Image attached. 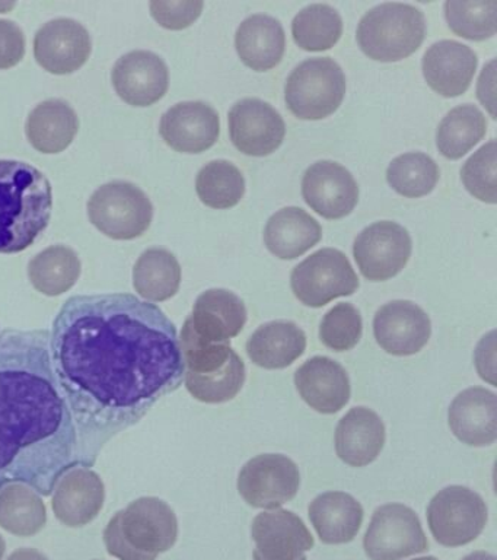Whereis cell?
Segmentation results:
<instances>
[{"label": "cell", "mask_w": 497, "mask_h": 560, "mask_svg": "<svg viewBox=\"0 0 497 560\" xmlns=\"http://www.w3.org/2000/svg\"><path fill=\"white\" fill-rule=\"evenodd\" d=\"M80 130V118L67 101L51 98L43 101L29 113L25 133L29 143L42 153L63 152L71 147Z\"/></svg>", "instance_id": "4dcf8cb0"}, {"label": "cell", "mask_w": 497, "mask_h": 560, "mask_svg": "<svg viewBox=\"0 0 497 560\" xmlns=\"http://www.w3.org/2000/svg\"><path fill=\"white\" fill-rule=\"evenodd\" d=\"M7 560H49L42 551L36 549H19L10 556Z\"/></svg>", "instance_id": "bcb514c9"}, {"label": "cell", "mask_w": 497, "mask_h": 560, "mask_svg": "<svg viewBox=\"0 0 497 560\" xmlns=\"http://www.w3.org/2000/svg\"><path fill=\"white\" fill-rule=\"evenodd\" d=\"M413 560H438L435 558V556H425V558H418V559H413Z\"/></svg>", "instance_id": "f907efd6"}, {"label": "cell", "mask_w": 497, "mask_h": 560, "mask_svg": "<svg viewBox=\"0 0 497 560\" xmlns=\"http://www.w3.org/2000/svg\"><path fill=\"white\" fill-rule=\"evenodd\" d=\"M496 140L480 148L461 170L462 183L471 196L495 205L497 201Z\"/></svg>", "instance_id": "60d3db41"}, {"label": "cell", "mask_w": 497, "mask_h": 560, "mask_svg": "<svg viewBox=\"0 0 497 560\" xmlns=\"http://www.w3.org/2000/svg\"><path fill=\"white\" fill-rule=\"evenodd\" d=\"M292 292L311 308H321L340 296H351L359 288V278L346 254L322 248L292 270Z\"/></svg>", "instance_id": "9c48e42d"}, {"label": "cell", "mask_w": 497, "mask_h": 560, "mask_svg": "<svg viewBox=\"0 0 497 560\" xmlns=\"http://www.w3.org/2000/svg\"><path fill=\"white\" fill-rule=\"evenodd\" d=\"M187 392L206 405L233 400L246 383V363L230 343L180 339Z\"/></svg>", "instance_id": "5b68a950"}, {"label": "cell", "mask_w": 497, "mask_h": 560, "mask_svg": "<svg viewBox=\"0 0 497 560\" xmlns=\"http://www.w3.org/2000/svg\"><path fill=\"white\" fill-rule=\"evenodd\" d=\"M235 47L247 68L268 72L276 68L285 55V30L276 18L256 13L238 26Z\"/></svg>", "instance_id": "4316f807"}, {"label": "cell", "mask_w": 497, "mask_h": 560, "mask_svg": "<svg viewBox=\"0 0 497 560\" xmlns=\"http://www.w3.org/2000/svg\"><path fill=\"white\" fill-rule=\"evenodd\" d=\"M47 524V511L40 494L21 483L0 490V527L19 537H33Z\"/></svg>", "instance_id": "836d02e7"}, {"label": "cell", "mask_w": 497, "mask_h": 560, "mask_svg": "<svg viewBox=\"0 0 497 560\" xmlns=\"http://www.w3.org/2000/svg\"><path fill=\"white\" fill-rule=\"evenodd\" d=\"M496 331L493 330L484 336L475 350V365L483 380L496 387L495 362H496Z\"/></svg>", "instance_id": "ee69618b"}, {"label": "cell", "mask_w": 497, "mask_h": 560, "mask_svg": "<svg viewBox=\"0 0 497 560\" xmlns=\"http://www.w3.org/2000/svg\"><path fill=\"white\" fill-rule=\"evenodd\" d=\"M374 335L387 353L412 357L429 341L431 323L426 311L414 302L391 301L375 314Z\"/></svg>", "instance_id": "ac0fdd59"}, {"label": "cell", "mask_w": 497, "mask_h": 560, "mask_svg": "<svg viewBox=\"0 0 497 560\" xmlns=\"http://www.w3.org/2000/svg\"><path fill=\"white\" fill-rule=\"evenodd\" d=\"M303 196L326 219H342L356 208L359 187L351 171L334 161H318L305 171Z\"/></svg>", "instance_id": "ffe728a7"}, {"label": "cell", "mask_w": 497, "mask_h": 560, "mask_svg": "<svg viewBox=\"0 0 497 560\" xmlns=\"http://www.w3.org/2000/svg\"><path fill=\"white\" fill-rule=\"evenodd\" d=\"M49 178L23 161L0 160V254L27 249L49 226Z\"/></svg>", "instance_id": "3957f363"}, {"label": "cell", "mask_w": 497, "mask_h": 560, "mask_svg": "<svg viewBox=\"0 0 497 560\" xmlns=\"http://www.w3.org/2000/svg\"><path fill=\"white\" fill-rule=\"evenodd\" d=\"M204 3L200 0H154L150 3L151 15L164 28L181 31L193 25L202 15Z\"/></svg>", "instance_id": "b9f144b4"}, {"label": "cell", "mask_w": 497, "mask_h": 560, "mask_svg": "<svg viewBox=\"0 0 497 560\" xmlns=\"http://www.w3.org/2000/svg\"><path fill=\"white\" fill-rule=\"evenodd\" d=\"M7 551V541L5 538L0 536V560H2L3 555H5Z\"/></svg>", "instance_id": "c3c4849f"}, {"label": "cell", "mask_w": 497, "mask_h": 560, "mask_svg": "<svg viewBox=\"0 0 497 560\" xmlns=\"http://www.w3.org/2000/svg\"><path fill=\"white\" fill-rule=\"evenodd\" d=\"M453 435L470 446H488L497 440V396L490 389L471 387L458 394L448 410Z\"/></svg>", "instance_id": "d4e9b609"}, {"label": "cell", "mask_w": 497, "mask_h": 560, "mask_svg": "<svg viewBox=\"0 0 497 560\" xmlns=\"http://www.w3.org/2000/svg\"><path fill=\"white\" fill-rule=\"evenodd\" d=\"M477 65V55L469 46L442 39L431 44L423 56V77L436 94L453 98L469 90Z\"/></svg>", "instance_id": "cb8c5ba5"}, {"label": "cell", "mask_w": 497, "mask_h": 560, "mask_svg": "<svg viewBox=\"0 0 497 560\" xmlns=\"http://www.w3.org/2000/svg\"><path fill=\"white\" fill-rule=\"evenodd\" d=\"M321 238L322 228L317 219L296 206L277 210L264 228L265 247L282 260H295Z\"/></svg>", "instance_id": "f1b7e54d"}, {"label": "cell", "mask_w": 497, "mask_h": 560, "mask_svg": "<svg viewBox=\"0 0 497 560\" xmlns=\"http://www.w3.org/2000/svg\"><path fill=\"white\" fill-rule=\"evenodd\" d=\"M50 354L90 468L113 438L134 427L185 381L177 328L130 293L69 298L56 315Z\"/></svg>", "instance_id": "6da1fadb"}, {"label": "cell", "mask_w": 497, "mask_h": 560, "mask_svg": "<svg viewBox=\"0 0 497 560\" xmlns=\"http://www.w3.org/2000/svg\"><path fill=\"white\" fill-rule=\"evenodd\" d=\"M426 515L431 536L445 547H461L474 541L488 518L484 499L474 490L458 485L436 493Z\"/></svg>", "instance_id": "30bf717a"}, {"label": "cell", "mask_w": 497, "mask_h": 560, "mask_svg": "<svg viewBox=\"0 0 497 560\" xmlns=\"http://www.w3.org/2000/svg\"><path fill=\"white\" fill-rule=\"evenodd\" d=\"M308 515L324 545H346L359 533L365 512L352 494L326 492L309 503Z\"/></svg>", "instance_id": "83f0119b"}, {"label": "cell", "mask_w": 497, "mask_h": 560, "mask_svg": "<svg viewBox=\"0 0 497 560\" xmlns=\"http://www.w3.org/2000/svg\"><path fill=\"white\" fill-rule=\"evenodd\" d=\"M103 538L119 560H156L177 542V515L163 499L139 498L113 516Z\"/></svg>", "instance_id": "277c9868"}, {"label": "cell", "mask_w": 497, "mask_h": 560, "mask_svg": "<svg viewBox=\"0 0 497 560\" xmlns=\"http://www.w3.org/2000/svg\"><path fill=\"white\" fill-rule=\"evenodd\" d=\"M386 438V424L374 410L353 407L335 429V453L347 466H369L381 454Z\"/></svg>", "instance_id": "484cf974"}, {"label": "cell", "mask_w": 497, "mask_h": 560, "mask_svg": "<svg viewBox=\"0 0 497 560\" xmlns=\"http://www.w3.org/2000/svg\"><path fill=\"white\" fill-rule=\"evenodd\" d=\"M78 467L75 422L47 330H0V490L21 483L50 497Z\"/></svg>", "instance_id": "7a4b0ae2"}, {"label": "cell", "mask_w": 497, "mask_h": 560, "mask_svg": "<svg viewBox=\"0 0 497 560\" xmlns=\"http://www.w3.org/2000/svg\"><path fill=\"white\" fill-rule=\"evenodd\" d=\"M133 284L139 295L147 301L171 300L180 291V262L168 249H146L133 267Z\"/></svg>", "instance_id": "1f68e13d"}, {"label": "cell", "mask_w": 497, "mask_h": 560, "mask_svg": "<svg viewBox=\"0 0 497 560\" xmlns=\"http://www.w3.org/2000/svg\"><path fill=\"white\" fill-rule=\"evenodd\" d=\"M496 60L493 59L484 66L482 77L478 79L477 95L484 107L488 109L490 116L496 118L495 113V82H496Z\"/></svg>", "instance_id": "f6af8a7d"}, {"label": "cell", "mask_w": 497, "mask_h": 560, "mask_svg": "<svg viewBox=\"0 0 497 560\" xmlns=\"http://www.w3.org/2000/svg\"><path fill=\"white\" fill-rule=\"evenodd\" d=\"M246 323L247 308L241 298L228 289H209L196 300L180 339L208 345L230 343Z\"/></svg>", "instance_id": "5bb4252c"}, {"label": "cell", "mask_w": 497, "mask_h": 560, "mask_svg": "<svg viewBox=\"0 0 497 560\" xmlns=\"http://www.w3.org/2000/svg\"><path fill=\"white\" fill-rule=\"evenodd\" d=\"M346 95V77L331 57L296 66L285 85L287 108L300 120H322L338 112Z\"/></svg>", "instance_id": "52a82bcc"}, {"label": "cell", "mask_w": 497, "mask_h": 560, "mask_svg": "<svg viewBox=\"0 0 497 560\" xmlns=\"http://www.w3.org/2000/svg\"><path fill=\"white\" fill-rule=\"evenodd\" d=\"M228 122L234 147L246 155L268 156L285 140L286 125L281 113L259 98L238 101L230 108Z\"/></svg>", "instance_id": "9a60e30c"}, {"label": "cell", "mask_w": 497, "mask_h": 560, "mask_svg": "<svg viewBox=\"0 0 497 560\" xmlns=\"http://www.w3.org/2000/svg\"><path fill=\"white\" fill-rule=\"evenodd\" d=\"M93 42L88 30L71 18L47 22L34 37V56L47 72L69 74L88 61Z\"/></svg>", "instance_id": "2e32d148"}, {"label": "cell", "mask_w": 497, "mask_h": 560, "mask_svg": "<svg viewBox=\"0 0 497 560\" xmlns=\"http://www.w3.org/2000/svg\"><path fill=\"white\" fill-rule=\"evenodd\" d=\"M426 37V18L409 3L388 2L366 12L357 25L356 38L369 59L391 63L407 59Z\"/></svg>", "instance_id": "8992f818"}, {"label": "cell", "mask_w": 497, "mask_h": 560, "mask_svg": "<svg viewBox=\"0 0 497 560\" xmlns=\"http://www.w3.org/2000/svg\"><path fill=\"white\" fill-rule=\"evenodd\" d=\"M412 236L400 223L375 222L356 236L353 256L370 282H386L404 269L412 256Z\"/></svg>", "instance_id": "4fadbf2b"}, {"label": "cell", "mask_w": 497, "mask_h": 560, "mask_svg": "<svg viewBox=\"0 0 497 560\" xmlns=\"http://www.w3.org/2000/svg\"><path fill=\"white\" fill-rule=\"evenodd\" d=\"M343 34L340 13L326 3L304 8L292 22V35L296 46L307 51L330 50Z\"/></svg>", "instance_id": "d590c367"}, {"label": "cell", "mask_w": 497, "mask_h": 560, "mask_svg": "<svg viewBox=\"0 0 497 560\" xmlns=\"http://www.w3.org/2000/svg\"><path fill=\"white\" fill-rule=\"evenodd\" d=\"M82 265L80 256L64 245L43 249L28 262V278L38 292L59 296L75 287Z\"/></svg>", "instance_id": "d6a6232c"}, {"label": "cell", "mask_w": 497, "mask_h": 560, "mask_svg": "<svg viewBox=\"0 0 497 560\" xmlns=\"http://www.w3.org/2000/svg\"><path fill=\"white\" fill-rule=\"evenodd\" d=\"M294 380L300 398L318 413H338L351 400V378L331 358L308 359L296 370Z\"/></svg>", "instance_id": "603a6c76"}, {"label": "cell", "mask_w": 497, "mask_h": 560, "mask_svg": "<svg viewBox=\"0 0 497 560\" xmlns=\"http://www.w3.org/2000/svg\"><path fill=\"white\" fill-rule=\"evenodd\" d=\"M462 560H496V558L495 556L487 553V551L478 550L465 556Z\"/></svg>", "instance_id": "7dc6e473"}, {"label": "cell", "mask_w": 497, "mask_h": 560, "mask_svg": "<svg viewBox=\"0 0 497 560\" xmlns=\"http://www.w3.org/2000/svg\"><path fill=\"white\" fill-rule=\"evenodd\" d=\"M307 349V336L298 324L270 322L257 328L247 341L248 358L264 370H285Z\"/></svg>", "instance_id": "f546056e"}, {"label": "cell", "mask_w": 497, "mask_h": 560, "mask_svg": "<svg viewBox=\"0 0 497 560\" xmlns=\"http://www.w3.org/2000/svg\"><path fill=\"white\" fill-rule=\"evenodd\" d=\"M25 35L15 22L0 20V70L11 69L24 59Z\"/></svg>", "instance_id": "7bdbcfd3"}, {"label": "cell", "mask_w": 497, "mask_h": 560, "mask_svg": "<svg viewBox=\"0 0 497 560\" xmlns=\"http://www.w3.org/2000/svg\"><path fill=\"white\" fill-rule=\"evenodd\" d=\"M196 191L208 208L230 209L246 195V179L233 162L212 161L199 171Z\"/></svg>", "instance_id": "8d00e7d4"}, {"label": "cell", "mask_w": 497, "mask_h": 560, "mask_svg": "<svg viewBox=\"0 0 497 560\" xmlns=\"http://www.w3.org/2000/svg\"><path fill=\"white\" fill-rule=\"evenodd\" d=\"M364 322L359 310L348 302L333 306L322 318L320 326L321 343L334 352H347L362 339Z\"/></svg>", "instance_id": "ab89813d"}, {"label": "cell", "mask_w": 497, "mask_h": 560, "mask_svg": "<svg viewBox=\"0 0 497 560\" xmlns=\"http://www.w3.org/2000/svg\"><path fill=\"white\" fill-rule=\"evenodd\" d=\"M487 120L473 104L451 109L436 130V144L448 160H460L486 136Z\"/></svg>", "instance_id": "e575fe53"}, {"label": "cell", "mask_w": 497, "mask_h": 560, "mask_svg": "<svg viewBox=\"0 0 497 560\" xmlns=\"http://www.w3.org/2000/svg\"><path fill=\"white\" fill-rule=\"evenodd\" d=\"M364 549L369 560H403L425 553L429 541L412 508L387 503L375 510L365 533Z\"/></svg>", "instance_id": "8fae6325"}, {"label": "cell", "mask_w": 497, "mask_h": 560, "mask_svg": "<svg viewBox=\"0 0 497 560\" xmlns=\"http://www.w3.org/2000/svg\"><path fill=\"white\" fill-rule=\"evenodd\" d=\"M159 133L174 151L202 153L211 149L220 138V114L203 101H186L164 114Z\"/></svg>", "instance_id": "44dd1931"}, {"label": "cell", "mask_w": 497, "mask_h": 560, "mask_svg": "<svg viewBox=\"0 0 497 560\" xmlns=\"http://www.w3.org/2000/svg\"><path fill=\"white\" fill-rule=\"evenodd\" d=\"M237 486L248 505L277 510L298 493L300 472L296 463L286 455L261 454L241 468Z\"/></svg>", "instance_id": "7c38bea8"}, {"label": "cell", "mask_w": 497, "mask_h": 560, "mask_svg": "<svg viewBox=\"0 0 497 560\" xmlns=\"http://www.w3.org/2000/svg\"><path fill=\"white\" fill-rule=\"evenodd\" d=\"M15 3H0V12H8L10 9L14 8Z\"/></svg>", "instance_id": "681fc988"}, {"label": "cell", "mask_w": 497, "mask_h": 560, "mask_svg": "<svg viewBox=\"0 0 497 560\" xmlns=\"http://www.w3.org/2000/svg\"><path fill=\"white\" fill-rule=\"evenodd\" d=\"M251 537L255 560H308L305 551L316 545L304 521L295 512L279 508L256 516Z\"/></svg>", "instance_id": "e0dca14e"}, {"label": "cell", "mask_w": 497, "mask_h": 560, "mask_svg": "<svg viewBox=\"0 0 497 560\" xmlns=\"http://www.w3.org/2000/svg\"><path fill=\"white\" fill-rule=\"evenodd\" d=\"M51 494L56 518L72 528L93 523L106 501L102 477L85 467H75L64 472Z\"/></svg>", "instance_id": "7402d4cb"}, {"label": "cell", "mask_w": 497, "mask_h": 560, "mask_svg": "<svg viewBox=\"0 0 497 560\" xmlns=\"http://www.w3.org/2000/svg\"><path fill=\"white\" fill-rule=\"evenodd\" d=\"M90 221L113 240L139 238L150 230L154 206L146 192L129 182L104 184L88 200Z\"/></svg>", "instance_id": "ba28073f"}, {"label": "cell", "mask_w": 497, "mask_h": 560, "mask_svg": "<svg viewBox=\"0 0 497 560\" xmlns=\"http://www.w3.org/2000/svg\"><path fill=\"white\" fill-rule=\"evenodd\" d=\"M387 182L409 199L427 196L439 182L438 164L423 152L403 153L388 165Z\"/></svg>", "instance_id": "74e56055"}, {"label": "cell", "mask_w": 497, "mask_h": 560, "mask_svg": "<svg viewBox=\"0 0 497 560\" xmlns=\"http://www.w3.org/2000/svg\"><path fill=\"white\" fill-rule=\"evenodd\" d=\"M111 82L125 103L133 107H150L167 94L169 70L156 52L134 50L116 61Z\"/></svg>", "instance_id": "d6986e66"}, {"label": "cell", "mask_w": 497, "mask_h": 560, "mask_svg": "<svg viewBox=\"0 0 497 560\" xmlns=\"http://www.w3.org/2000/svg\"><path fill=\"white\" fill-rule=\"evenodd\" d=\"M445 18L452 33L471 42H484L497 31V0L445 3Z\"/></svg>", "instance_id": "f35d334b"}]
</instances>
